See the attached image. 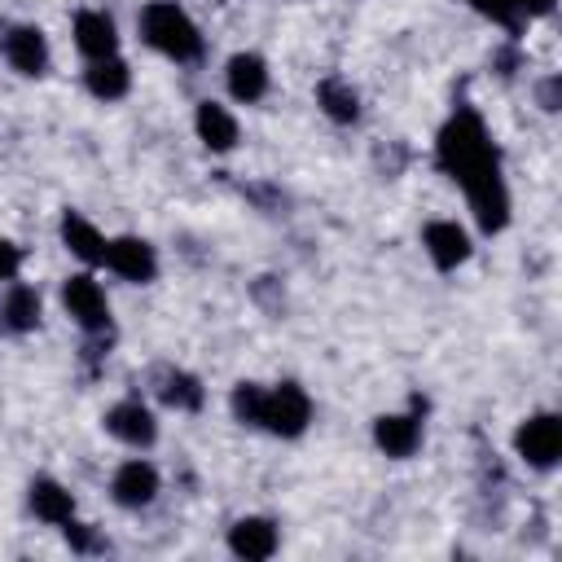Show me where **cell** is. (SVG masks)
Listing matches in <instances>:
<instances>
[{"mask_svg":"<svg viewBox=\"0 0 562 562\" xmlns=\"http://www.w3.org/2000/svg\"><path fill=\"white\" fill-rule=\"evenodd\" d=\"M435 162L452 176L474 211L483 233H501L509 224V184L501 171V149L487 136V123L474 105H457L435 136Z\"/></svg>","mask_w":562,"mask_h":562,"instance_id":"1","label":"cell"},{"mask_svg":"<svg viewBox=\"0 0 562 562\" xmlns=\"http://www.w3.org/2000/svg\"><path fill=\"white\" fill-rule=\"evenodd\" d=\"M136 22H140V40L154 53H162L167 61H198L202 48H206L198 22L176 0H149Z\"/></svg>","mask_w":562,"mask_h":562,"instance_id":"2","label":"cell"},{"mask_svg":"<svg viewBox=\"0 0 562 562\" xmlns=\"http://www.w3.org/2000/svg\"><path fill=\"white\" fill-rule=\"evenodd\" d=\"M61 307L83 334H92V338L110 334V299H105V285L92 272H70L61 281Z\"/></svg>","mask_w":562,"mask_h":562,"instance_id":"3","label":"cell"},{"mask_svg":"<svg viewBox=\"0 0 562 562\" xmlns=\"http://www.w3.org/2000/svg\"><path fill=\"white\" fill-rule=\"evenodd\" d=\"M514 452L531 470H553L562 457V417L558 413H531L514 430Z\"/></svg>","mask_w":562,"mask_h":562,"instance_id":"4","label":"cell"},{"mask_svg":"<svg viewBox=\"0 0 562 562\" xmlns=\"http://www.w3.org/2000/svg\"><path fill=\"white\" fill-rule=\"evenodd\" d=\"M312 426V395L299 382H277L268 386V404H263V430L281 435V439H299Z\"/></svg>","mask_w":562,"mask_h":562,"instance_id":"5","label":"cell"},{"mask_svg":"<svg viewBox=\"0 0 562 562\" xmlns=\"http://www.w3.org/2000/svg\"><path fill=\"white\" fill-rule=\"evenodd\" d=\"M105 268H110L114 277L132 281V285H145V281L158 277V250H154L145 237L123 233V237H110V241H105Z\"/></svg>","mask_w":562,"mask_h":562,"instance_id":"6","label":"cell"},{"mask_svg":"<svg viewBox=\"0 0 562 562\" xmlns=\"http://www.w3.org/2000/svg\"><path fill=\"white\" fill-rule=\"evenodd\" d=\"M158 492H162L158 465L145 461V457H127V461L114 470V479H110V496H114V505H123V509H145V505H154Z\"/></svg>","mask_w":562,"mask_h":562,"instance_id":"7","label":"cell"},{"mask_svg":"<svg viewBox=\"0 0 562 562\" xmlns=\"http://www.w3.org/2000/svg\"><path fill=\"white\" fill-rule=\"evenodd\" d=\"M422 250H426V259H430L439 272H457V268L474 255V241H470V233H465L457 220H430V224L422 228Z\"/></svg>","mask_w":562,"mask_h":562,"instance_id":"8","label":"cell"},{"mask_svg":"<svg viewBox=\"0 0 562 562\" xmlns=\"http://www.w3.org/2000/svg\"><path fill=\"white\" fill-rule=\"evenodd\" d=\"M101 426H105V435H114V439L127 443V448H149V443L158 439V417H154V408L140 404V400H119V404H110L105 417H101Z\"/></svg>","mask_w":562,"mask_h":562,"instance_id":"9","label":"cell"},{"mask_svg":"<svg viewBox=\"0 0 562 562\" xmlns=\"http://www.w3.org/2000/svg\"><path fill=\"white\" fill-rule=\"evenodd\" d=\"M224 88H228V97H233L237 105H255V101L268 97L272 70H268V61H263L259 53H233V57L224 61Z\"/></svg>","mask_w":562,"mask_h":562,"instance_id":"10","label":"cell"},{"mask_svg":"<svg viewBox=\"0 0 562 562\" xmlns=\"http://www.w3.org/2000/svg\"><path fill=\"white\" fill-rule=\"evenodd\" d=\"M0 48H4V61L26 79H40L48 70V35L40 26H9L0 35Z\"/></svg>","mask_w":562,"mask_h":562,"instance_id":"11","label":"cell"},{"mask_svg":"<svg viewBox=\"0 0 562 562\" xmlns=\"http://www.w3.org/2000/svg\"><path fill=\"white\" fill-rule=\"evenodd\" d=\"M70 35H75V48L88 61H101V57L119 53V26H114V18L105 9H79L75 22H70Z\"/></svg>","mask_w":562,"mask_h":562,"instance_id":"12","label":"cell"},{"mask_svg":"<svg viewBox=\"0 0 562 562\" xmlns=\"http://www.w3.org/2000/svg\"><path fill=\"white\" fill-rule=\"evenodd\" d=\"M193 132H198V140H202L211 154H228V149H237V140H241L237 114H233L228 105H220V101H198V110H193Z\"/></svg>","mask_w":562,"mask_h":562,"instance_id":"13","label":"cell"},{"mask_svg":"<svg viewBox=\"0 0 562 562\" xmlns=\"http://www.w3.org/2000/svg\"><path fill=\"white\" fill-rule=\"evenodd\" d=\"M373 443L378 452H386L391 461H404L422 448V417L417 413H382L373 422Z\"/></svg>","mask_w":562,"mask_h":562,"instance_id":"14","label":"cell"},{"mask_svg":"<svg viewBox=\"0 0 562 562\" xmlns=\"http://www.w3.org/2000/svg\"><path fill=\"white\" fill-rule=\"evenodd\" d=\"M277 544H281L277 522H272V518H263V514H246V518H237V522L228 527V549H233L237 558L259 562V558H272V553H277Z\"/></svg>","mask_w":562,"mask_h":562,"instance_id":"15","label":"cell"},{"mask_svg":"<svg viewBox=\"0 0 562 562\" xmlns=\"http://www.w3.org/2000/svg\"><path fill=\"white\" fill-rule=\"evenodd\" d=\"M105 233L83 215V211H61V246L79 259V263H88V268H97V263H105Z\"/></svg>","mask_w":562,"mask_h":562,"instance_id":"16","label":"cell"},{"mask_svg":"<svg viewBox=\"0 0 562 562\" xmlns=\"http://www.w3.org/2000/svg\"><path fill=\"white\" fill-rule=\"evenodd\" d=\"M26 505H31V514H35L40 522H48V527H61V522L75 518V496H70V487L57 483V479H48V474L31 479Z\"/></svg>","mask_w":562,"mask_h":562,"instance_id":"17","label":"cell"},{"mask_svg":"<svg viewBox=\"0 0 562 562\" xmlns=\"http://www.w3.org/2000/svg\"><path fill=\"white\" fill-rule=\"evenodd\" d=\"M83 88L97 97V101H123L132 92V66L114 53V57H101V61H88L83 70Z\"/></svg>","mask_w":562,"mask_h":562,"instance_id":"18","label":"cell"},{"mask_svg":"<svg viewBox=\"0 0 562 562\" xmlns=\"http://www.w3.org/2000/svg\"><path fill=\"white\" fill-rule=\"evenodd\" d=\"M40 312H44L40 290L13 281V285L4 290V303H0V325H4L9 334H31V329L40 325Z\"/></svg>","mask_w":562,"mask_h":562,"instance_id":"19","label":"cell"},{"mask_svg":"<svg viewBox=\"0 0 562 562\" xmlns=\"http://www.w3.org/2000/svg\"><path fill=\"white\" fill-rule=\"evenodd\" d=\"M316 105H321V114L334 119V123H356V119H360V92H356L342 75H325V79L316 83Z\"/></svg>","mask_w":562,"mask_h":562,"instance_id":"20","label":"cell"},{"mask_svg":"<svg viewBox=\"0 0 562 562\" xmlns=\"http://www.w3.org/2000/svg\"><path fill=\"white\" fill-rule=\"evenodd\" d=\"M158 400L167 408H176V413H198L202 400H206V386L193 373H184V369H167L162 382H158Z\"/></svg>","mask_w":562,"mask_h":562,"instance_id":"21","label":"cell"},{"mask_svg":"<svg viewBox=\"0 0 562 562\" xmlns=\"http://www.w3.org/2000/svg\"><path fill=\"white\" fill-rule=\"evenodd\" d=\"M263 404H268V386H259V382H237L228 395L233 417L250 430H263Z\"/></svg>","mask_w":562,"mask_h":562,"instance_id":"22","label":"cell"},{"mask_svg":"<svg viewBox=\"0 0 562 562\" xmlns=\"http://www.w3.org/2000/svg\"><path fill=\"white\" fill-rule=\"evenodd\" d=\"M479 18H487L492 26H505V31H518L522 26V13H518V4L514 0H465Z\"/></svg>","mask_w":562,"mask_h":562,"instance_id":"23","label":"cell"},{"mask_svg":"<svg viewBox=\"0 0 562 562\" xmlns=\"http://www.w3.org/2000/svg\"><path fill=\"white\" fill-rule=\"evenodd\" d=\"M61 531H66V544H70L75 553H97V549H105L101 536H97L88 522H75V518H70V522H61Z\"/></svg>","mask_w":562,"mask_h":562,"instance_id":"24","label":"cell"},{"mask_svg":"<svg viewBox=\"0 0 562 562\" xmlns=\"http://www.w3.org/2000/svg\"><path fill=\"white\" fill-rule=\"evenodd\" d=\"M18 272H22V250L9 237H0V281H18Z\"/></svg>","mask_w":562,"mask_h":562,"instance_id":"25","label":"cell"},{"mask_svg":"<svg viewBox=\"0 0 562 562\" xmlns=\"http://www.w3.org/2000/svg\"><path fill=\"white\" fill-rule=\"evenodd\" d=\"M558 88H562V79H558V75H549V79H540V83H536V97H540V110H549V114L558 110Z\"/></svg>","mask_w":562,"mask_h":562,"instance_id":"26","label":"cell"},{"mask_svg":"<svg viewBox=\"0 0 562 562\" xmlns=\"http://www.w3.org/2000/svg\"><path fill=\"white\" fill-rule=\"evenodd\" d=\"M514 4H518L522 18H549L558 9V0H514Z\"/></svg>","mask_w":562,"mask_h":562,"instance_id":"27","label":"cell"},{"mask_svg":"<svg viewBox=\"0 0 562 562\" xmlns=\"http://www.w3.org/2000/svg\"><path fill=\"white\" fill-rule=\"evenodd\" d=\"M0 329H4V325H0Z\"/></svg>","mask_w":562,"mask_h":562,"instance_id":"28","label":"cell"}]
</instances>
